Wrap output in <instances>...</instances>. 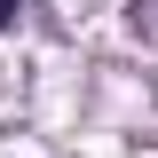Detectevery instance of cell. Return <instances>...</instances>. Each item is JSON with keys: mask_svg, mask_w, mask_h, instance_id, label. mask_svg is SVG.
<instances>
[{"mask_svg": "<svg viewBox=\"0 0 158 158\" xmlns=\"http://www.w3.org/2000/svg\"><path fill=\"white\" fill-rule=\"evenodd\" d=\"M16 8H24V0H0V24H8V16H16Z\"/></svg>", "mask_w": 158, "mask_h": 158, "instance_id": "1", "label": "cell"}]
</instances>
